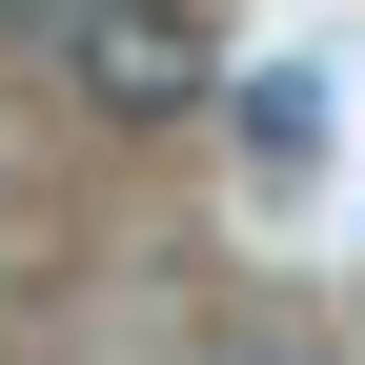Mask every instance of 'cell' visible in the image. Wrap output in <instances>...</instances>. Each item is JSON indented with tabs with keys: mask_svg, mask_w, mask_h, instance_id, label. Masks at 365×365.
<instances>
[{
	"mask_svg": "<svg viewBox=\"0 0 365 365\" xmlns=\"http://www.w3.org/2000/svg\"><path fill=\"white\" fill-rule=\"evenodd\" d=\"M41 61H61L102 122H203L223 102V21H203V0H61Z\"/></svg>",
	"mask_w": 365,
	"mask_h": 365,
	"instance_id": "1",
	"label": "cell"
},
{
	"mask_svg": "<svg viewBox=\"0 0 365 365\" xmlns=\"http://www.w3.org/2000/svg\"><path fill=\"white\" fill-rule=\"evenodd\" d=\"M223 122H244V163H284V182L325 163V81H223Z\"/></svg>",
	"mask_w": 365,
	"mask_h": 365,
	"instance_id": "2",
	"label": "cell"
}]
</instances>
